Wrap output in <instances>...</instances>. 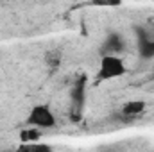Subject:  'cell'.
<instances>
[{"mask_svg":"<svg viewBox=\"0 0 154 152\" xmlns=\"http://www.w3.org/2000/svg\"><path fill=\"white\" fill-rule=\"evenodd\" d=\"M125 74H127V66L118 54H102L99 63V74H97L99 81H113L124 77Z\"/></svg>","mask_w":154,"mask_h":152,"instance_id":"1","label":"cell"},{"mask_svg":"<svg viewBox=\"0 0 154 152\" xmlns=\"http://www.w3.org/2000/svg\"><path fill=\"white\" fill-rule=\"evenodd\" d=\"M25 123L27 125H32V127H38L41 131H47V129H54L57 125V118H56L54 111L50 109V106L38 104V106H34L29 111Z\"/></svg>","mask_w":154,"mask_h":152,"instance_id":"2","label":"cell"},{"mask_svg":"<svg viewBox=\"0 0 154 152\" xmlns=\"http://www.w3.org/2000/svg\"><path fill=\"white\" fill-rule=\"evenodd\" d=\"M138 32V54L143 59H151L154 57V39L143 31V29H136Z\"/></svg>","mask_w":154,"mask_h":152,"instance_id":"3","label":"cell"},{"mask_svg":"<svg viewBox=\"0 0 154 152\" xmlns=\"http://www.w3.org/2000/svg\"><path fill=\"white\" fill-rule=\"evenodd\" d=\"M145 109H147V104L143 100H129L120 108V113L127 118H134V116L142 114Z\"/></svg>","mask_w":154,"mask_h":152,"instance_id":"4","label":"cell"},{"mask_svg":"<svg viewBox=\"0 0 154 152\" xmlns=\"http://www.w3.org/2000/svg\"><path fill=\"white\" fill-rule=\"evenodd\" d=\"M124 48V41H122V36H118V34H111V36H108L106 41H104V52L102 54H118L120 50Z\"/></svg>","mask_w":154,"mask_h":152,"instance_id":"5","label":"cell"},{"mask_svg":"<svg viewBox=\"0 0 154 152\" xmlns=\"http://www.w3.org/2000/svg\"><path fill=\"white\" fill-rule=\"evenodd\" d=\"M41 134H43L41 129L32 127V125H27V129H23L20 132V140L22 141H38L39 138H41Z\"/></svg>","mask_w":154,"mask_h":152,"instance_id":"6","label":"cell"},{"mask_svg":"<svg viewBox=\"0 0 154 152\" xmlns=\"http://www.w3.org/2000/svg\"><path fill=\"white\" fill-rule=\"evenodd\" d=\"M122 4H124V0H90V5H93V7H106V9L120 7Z\"/></svg>","mask_w":154,"mask_h":152,"instance_id":"7","label":"cell"}]
</instances>
